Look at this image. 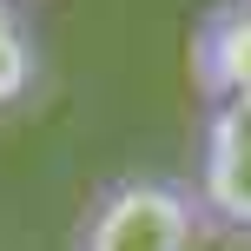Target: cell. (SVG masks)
I'll list each match as a JSON object with an SVG mask.
<instances>
[{
	"mask_svg": "<svg viewBox=\"0 0 251 251\" xmlns=\"http://www.w3.org/2000/svg\"><path fill=\"white\" fill-rule=\"evenodd\" d=\"M199 192L165 172H126L86 199L73 251H199Z\"/></svg>",
	"mask_w": 251,
	"mask_h": 251,
	"instance_id": "1",
	"label": "cell"
},
{
	"mask_svg": "<svg viewBox=\"0 0 251 251\" xmlns=\"http://www.w3.org/2000/svg\"><path fill=\"white\" fill-rule=\"evenodd\" d=\"M199 205L225 231L251 238V100L205 106L199 132Z\"/></svg>",
	"mask_w": 251,
	"mask_h": 251,
	"instance_id": "2",
	"label": "cell"
},
{
	"mask_svg": "<svg viewBox=\"0 0 251 251\" xmlns=\"http://www.w3.org/2000/svg\"><path fill=\"white\" fill-rule=\"evenodd\" d=\"M192 86L205 106L251 100V0H225L192 33Z\"/></svg>",
	"mask_w": 251,
	"mask_h": 251,
	"instance_id": "3",
	"label": "cell"
},
{
	"mask_svg": "<svg viewBox=\"0 0 251 251\" xmlns=\"http://www.w3.org/2000/svg\"><path fill=\"white\" fill-rule=\"evenodd\" d=\"M33 66H40V47H33V26H26L20 0H0V106L26 100Z\"/></svg>",
	"mask_w": 251,
	"mask_h": 251,
	"instance_id": "4",
	"label": "cell"
}]
</instances>
